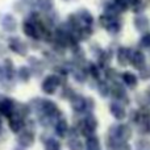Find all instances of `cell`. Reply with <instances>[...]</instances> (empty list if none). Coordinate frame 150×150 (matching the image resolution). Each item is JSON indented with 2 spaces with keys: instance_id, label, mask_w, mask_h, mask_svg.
I'll return each mask as SVG.
<instances>
[{
  "instance_id": "obj_1",
  "label": "cell",
  "mask_w": 150,
  "mask_h": 150,
  "mask_svg": "<svg viewBox=\"0 0 150 150\" xmlns=\"http://www.w3.org/2000/svg\"><path fill=\"white\" fill-rule=\"evenodd\" d=\"M99 25L111 36H117L122 30V20L120 16H111L101 13L99 16Z\"/></svg>"
},
{
  "instance_id": "obj_2",
  "label": "cell",
  "mask_w": 150,
  "mask_h": 150,
  "mask_svg": "<svg viewBox=\"0 0 150 150\" xmlns=\"http://www.w3.org/2000/svg\"><path fill=\"white\" fill-rule=\"evenodd\" d=\"M133 134V130L129 125L127 124H116V125H112L108 130V137H112L117 141H129L132 138Z\"/></svg>"
},
{
  "instance_id": "obj_3",
  "label": "cell",
  "mask_w": 150,
  "mask_h": 150,
  "mask_svg": "<svg viewBox=\"0 0 150 150\" xmlns=\"http://www.w3.org/2000/svg\"><path fill=\"white\" fill-rule=\"evenodd\" d=\"M98 125H99V122H98V120H96V117L93 116V115L88 113L87 116L82 120V122H80V133H82L84 137H91V136H93Z\"/></svg>"
},
{
  "instance_id": "obj_4",
  "label": "cell",
  "mask_w": 150,
  "mask_h": 150,
  "mask_svg": "<svg viewBox=\"0 0 150 150\" xmlns=\"http://www.w3.org/2000/svg\"><path fill=\"white\" fill-rule=\"evenodd\" d=\"M111 95L116 101H120V103H122V104H129L130 103V99H129V96H128L127 91H125V88L122 87V84H120L119 82L112 83Z\"/></svg>"
},
{
  "instance_id": "obj_5",
  "label": "cell",
  "mask_w": 150,
  "mask_h": 150,
  "mask_svg": "<svg viewBox=\"0 0 150 150\" xmlns=\"http://www.w3.org/2000/svg\"><path fill=\"white\" fill-rule=\"evenodd\" d=\"M61 83H62V79H61L58 75H49V76H46L44 79V82H42V86H41L42 91H44L46 95H52L61 86Z\"/></svg>"
},
{
  "instance_id": "obj_6",
  "label": "cell",
  "mask_w": 150,
  "mask_h": 150,
  "mask_svg": "<svg viewBox=\"0 0 150 150\" xmlns=\"http://www.w3.org/2000/svg\"><path fill=\"white\" fill-rule=\"evenodd\" d=\"M129 63L137 70H141L144 66H146V55L141 49H132L130 52Z\"/></svg>"
},
{
  "instance_id": "obj_7",
  "label": "cell",
  "mask_w": 150,
  "mask_h": 150,
  "mask_svg": "<svg viewBox=\"0 0 150 150\" xmlns=\"http://www.w3.org/2000/svg\"><path fill=\"white\" fill-rule=\"evenodd\" d=\"M133 26L134 29L138 32V33H145V32H149L150 28V20L149 17L145 15V13H140V15H136L134 18H133Z\"/></svg>"
},
{
  "instance_id": "obj_8",
  "label": "cell",
  "mask_w": 150,
  "mask_h": 150,
  "mask_svg": "<svg viewBox=\"0 0 150 150\" xmlns=\"http://www.w3.org/2000/svg\"><path fill=\"white\" fill-rule=\"evenodd\" d=\"M8 47H9L13 53L20 54V55H26V53H28V46H26L18 37H11V38L8 40Z\"/></svg>"
},
{
  "instance_id": "obj_9",
  "label": "cell",
  "mask_w": 150,
  "mask_h": 150,
  "mask_svg": "<svg viewBox=\"0 0 150 150\" xmlns=\"http://www.w3.org/2000/svg\"><path fill=\"white\" fill-rule=\"evenodd\" d=\"M109 112L117 121H122L127 117V109L124 108V104L116 100L109 104Z\"/></svg>"
},
{
  "instance_id": "obj_10",
  "label": "cell",
  "mask_w": 150,
  "mask_h": 150,
  "mask_svg": "<svg viewBox=\"0 0 150 150\" xmlns=\"http://www.w3.org/2000/svg\"><path fill=\"white\" fill-rule=\"evenodd\" d=\"M15 111V101L7 96H0V113L9 117Z\"/></svg>"
},
{
  "instance_id": "obj_11",
  "label": "cell",
  "mask_w": 150,
  "mask_h": 150,
  "mask_svg": "<svg viewBox=\"0 0 150 150\" xmlns=\"http://www.w3.org/2000/svg\"><path fill=\"white\" fill-rule=\"evenodd\" d=\"M130 52H132V49H130V47L119 46V49H117V52H116V59H117V63H119L120 66L129 65Z\"/></svg>"
},
{
  "instance_id": "obj_12",
  "label": "cell",
  "mask_w": 150,
  "mask_h": 150,
  "mask_svg": "<svg viewBox=\"0 0 150 150\" xmlns=\"http://www.w3.org/2000/svg\"><path fill=\"white\" fill-rule=\"evenodd\" d=\"M76 15L79 17L80 23H82L83 26H92L95 24V18H93V15L86 8H80L79 11H76Z\"/></svg>"
},
{
  "instance_id": "obj_13",
  "label": "cell",
  "mask_w": 150,
  "mask_h": 150,
  "mask_svg": "<svg viewBox=\"0 0 150 150\" xmlns=\"http://www.w3.org/2000/svg\"><path fill=\"white\" fill-rule=\"evenodd\" d=\"M1 28L7 33H13L17 29V20L12 15H5L1 20Z\"/></svg>"
},
{
  "instance_id": "obj_14",
  "label": "cell",
  "mask_w": 150,
  "mask_h": 150,
  "mask_svg": "<svg viewBox=\"0 0 150 150\" xmlns=\"http://www.w3.org/2000/svg\"><path fill=\"white\" fill-rule=\"evenodd\" d=\"M121 80L129 88H136L138 84V76L132 71H124L121 74Z\"/></svg>"
},
{
  "instance_id": "obj_15",
  "label": "cell",
  "mask_w": 150,
  "mask_h": 150,
  "mask_svg": "<svg viewBox=\"0 0 150 150\" xmlns=\"http://www.w3.org/2000/svg\"><path fill=\"white\" fill-rule=\"evenodd\" d=\"M8 124H9V129L12 130V132L17 133V132H21V130H23L25 122H24V119L18 117L17 115L12 113L9 116V121H8Z\"/></svg>"
},
{
  "instance_id": "obj_16",
  "label": "cell",
  "mask_w": 150,
  "mask_h": 150,
  "mask_svg": "<svg viewBox=\"0 0 150 150\" xmlns=\"http://www.w3.org/2000/svg\"><path fill=\"white\" fill-rule=\"evenodd\" d=\"M71 105H73V109L78 113L86 111V98L82 95H74L71 98Z\"/></svg>"
},
{
  "instance_id": "obj_17",
  "label": "cell",
  "mask_w": 150,
  "mask_h": 150,
  "mask_svg": "<svg viewBox=\"0 0 150 150\" xmlns=\"http://www.w3.org/2000/svg\"><path fill=\"white\" fill-rule=\"evenodd\" d=\"M33 140H34V136L30 130H21L20 136H18V144L24 148H28L33 144Z\"/></svg>"
},
{
  "instance_id": "obj_18",
  "label": "cell",
  "mask_w": 150,
  "mask_h": 150,
  "mask_svg": "<svg viewBox=\"0 0 150 150\" xmlns=\"http://www.w3.org/2000/svg\"><path fill=\"white\" fill-rule=\"evenodd\" d=\"M36 7L44 13L52 12L53 7H54V0H37Z\"/></svg>"
},
{
  "instance_id": "obj_19",
  "label": "cell",
  "mask_w": 150,
  "mask_h": 150,
  "mask_svg": "<svg viewBox=\"0 0 150 150\" xmlns=\"http://www.w3.org/2000/svg\"><path fill=\"white\" fill-rule=\"evenodd\" d=\"M86 150H101L99 137H96V136L87 137V141H86Z\"/></svg>"
},
{
  "instance_id": "obj_20",
  "label": "cell",
  "mask_w": 150,
  "mask_h": 150,
  "mask_svg": "<svg viewBox=\"0 0 150 150\" xmlns=\"http://www.w3.org/2000/svg\"><path fill=\"white\" fill-rule=\"evenodd\" d=\"M69 125H67V121L65 119H59L55 124V133H57L59 137H63L66 133L69 132Z\"/></svg>"
},
{
  "instance_id": "obj_21",
  "label": "cell",
  "mask_w": 150,
  "mask_h": 150,
  "mask_svg": "<svg viewBox=\"0 0 150 150\" xmlns=\"http://www.w3.org/2000/svg\"><path fill=\"white\" fill-rule=\"evenodd\" d=\"M138 47L140 49H150V32H145L141 34L138 40Z\"/></svg>"
},
{
  "instance_id": "obj_22",
  "label": "cell",
  "mask_w": 150,
  "mask_h": 150,
  "mask_svg": "<svg viewBox=\"0 0 150 150\" xmlns=\"http://www.w3.org/2000/svg\"><path fill=\"white\" fill-rule=\"evenodd\" d=\"M87 73L90 74V76H92L93 79H99V78H100V67H99V65H95V63H92V62H88Z\"/></svg>"
},
{
  "instance_id": "obj_23",
  "label": "cell",
  "mask_w": 150,
  "mask_h": 150,
  "mask_svg": "<svg viewBox=\"0 0 150 150\" xmlns=\"http://www.w3.org/2000/svg\"><path fill=\"white\" fill-rule=\"evenodd\" d=\"M98 92L100 96H103V98H107V96L111 93V87L108 86V83L104 82V80H101V82H99L98 84Z\"/></svg>"
},
{
  "instance_id": "obj_24",
  "label": "cell",
  "mask_w": 150,
  "mask_h": 150,
  "mask_svg": "<svg viewBox=\"0 0 150 150\" xmlns=\"http://www.w3.org/2000/svg\"><path fill=\"white\" fill-rule=\"evenodd\" d=\"M115 3V5L117 7V9L120 11V13H124L130 9V3L129 0H112Z\"/></svg>"
},
{
  "instance_id": "obj_25",
  "label": "cell",
  "mask_w": 150,
  "mask_h": 150,
  "mask_svg": "<svg viewBox=\"0 0 150 150\" xmlns=\"http://www.w3.org/2000/svg\"><path fill=\"white\" fill-rule=\"evenodd\" d=\"M17 75L21 82H28V80L30 79V70H29V67H26V66H21L17 71Z\"/></svg>"
},
{
  "instance_id": "obj_26",
  "label": "cell",
  "mask_w": 150,
  "mask_h": 150,
  "mask_svg": "<svg viewBox=\"0 0 150 150\" xmlns=\"http://www.w3.org/2000/svg\"><path fill=\"white\" fill-rule=\"evenodd\" d=\"M67 145H69V149H70V150H83V149H84L83 142L78 137L70 138V141H69Z\"/></svg>"
},
{
  "instance_id": "obj_27",
  "label": "cell",
  "mask_w": 150,
  "mask_h": 150,
  "mask_svg": "<svg viewBox=\"0 0 150 150\" xmlns=\"http://www.w3.org/2000/svg\"><path fill=\"white\" fill-rule=\"evenodd\" d=\"M119 73H117V70L116 69H113V67H107L105 69V78L108 80H111L112 83L113 82H117V79H119Z\"/></svg>"
},
{
  "instance_id": "obj_28",
  "label": "cell",
  "mask_w": 150,
  "mask_h": 150,
  "mask_svg": "<svg viewBox=\"0 0 150 150\" xmlns=\"http://www.w3.org/2000/svg\"><path fill=\"white\" fill-rule=\"evenodd\" d=\"M45 150H61V144L55 138H49L45 142Z\"/></svg>"
},
{
  "instance_id": "obj_29",
  "label": "cell",
  "mask_w": 150,
  "mask_h": 150,
  "mask_svg": "<svg viewBox=\"0 0 150 150\" xmlns=\"http://www.w3.org/2000/svg\"><path fill=\"white\" fill-rule=\"evenodd\" d=\"M87 74L88 73L84 71L83 69H76V70L74 71V79L79 83H83V82H86V79H87Z\"/></svg>"
},
{
  "instance_id": "obj_30",
  "label": "cell",
  "mask_w": 150,
  "mask_h": 150,
  "mask_svg": "<svg viewBox=\"0 0 150 150\" xmlns=\"http://www.w3.org/2000/svg\"><path fill=\"white\" fill-rule=\"evenodd\" d=\"M4 71H5V75H7V78H12V75H13V70H15V69H13V62L11 59H5L4 61Z\"/></svg>"
},
{
  "instance_id": "obj_31",
  "label": "cell",
  "mask_w": 150,
  "mask_h": 150,
  "mask_svg": "<svg viewBox=\"0 0 150 150\" xmlns=\"http://www.w3.org/2000/svg\"><path fill=\"white\" fill-rule=\"evenodd\" d=\"M138 150H150V141L146 140V138H140L136 144Z\"/></svg>"
},
{
  "instance_id": "obj_32",
  "label": "cell",
  "mask_w": 150,
  "mask_h": 150,
  "mask_svg": "<svg viewBox=\"0 0 150 150\" xmlns=\"http://www.w3.org/2000/svg\"><path fill=\"white\" fill-rule=\"evenodd\" d=\"M140 78L141 80H149L150 79V66L146 65L140 70Z\"/></svg>"
},
{
  "instance_id": "obj_33",
  "label": "cell",
  "mask_w": 150,
  "mask_h": 150,
  "mask_svg": "<svg viewBox=\"0 0 150 150\" xmlns=\"http://www.w3.org/2000/svg\"><path fill=\"white\" fill-rule=\"evenodd\" d=\"M95 108V101L92 98H86V112H91Z\"/></svg>"
},
{
  "instance_id": "obj_34",
  "label": "cell",
  "mask_w": 150,
  "mask_h": 150,
  "mask_svg": "<svg viewBox=\"0 0 150 150\" xmlns=\"http://www.w3.org/2000/svg\"><path fill=\"white\" fill-rule=\"evenodd\" d=\"M116 150H132V146H130L127 141H121V142L117 145Z\"/></svg>"
},
{
  "instance_id": "obj_35",
  "label": "cell",
  "mask_w": 150,
  "mask_h": 150,
  "mask_svg": "<svg viewBox=\"0 0 150 150\" xmlns=\"http://www.w3.org/2000/svg\"><path fill=\"white\" fill-rule=\"evenodd\" d=\"M5 75V71H4V67H0V80L3 79V76Z\"/></svg>"
},
{
  "instance_id": "obj_36",
  "label": "cell",
  "mask_w": 150,
  "mask_h": 150,
  "mask_svg": "<svg viewBox=\"0 0 150 150\" xmlns=\"http://www.w3.org/2000/svg\"><path fill=\"white\" fill-rule=\"evenodd\" d=\"M146 96H148V98H150V86H149L148 90H146Z\"/></svg>"
},
{
  "instance_id": "obj_37",
  "label": "cell",
  "mask_w": 150,
  "mask_h": 150,
  "mask_svg": "<svg viewBox=\"0 0 150 150\" xmlns=\"http://www.w3.org/2000/svg\"><path fill=\"white\" fill-rule=\"evenodd\" d=\"M146 4H148V5H150V0H146Z\"/></svg>"
},
{
  "instance_id": "obj_38",
  "label": "cell",
  "mask_w": 150,
  "mask_h": 150,
  "mask_svg": "<svg viewBox=\"0 0 150 150\" xmlns=\"http://www.w3.org/2000/svg\"><path fill=\"white\" fill-rule=\"evenodd\" d=\"M0 125H1V120H0Z\"/></svg>"
},
{
  "instance_id": "obj_39",
  "label": "cell",
  "mask_w": 150,
  "mask_h": 150,
  "mask_svg": "<svg viewBox=\"0 0 150 150\" xmlns=\"http://www.w3.org/2000/svg\"><path fill=\"white\" fill-rule=\"evenodd\" d=\"M65 1H69V0H65Z\"/></svg>"
},
{
  "instance_id": "obj_40",
  "label": "cell",
  "mask_w": 150,
  "mask_h": 150,
  "mask_svg": "<svg viewBox=\"0 0 150 150\" xmlns=\"http://www.w3.org/2000/svg\"><path fill=\"white\" fill-rule=\"evenodd\" d=\"M137 150H138V149H137Z\"/></svg>"
}]
</instances>
